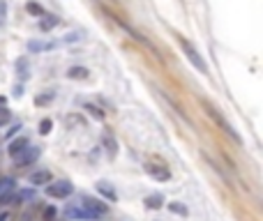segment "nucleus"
Instances as JSON below:
<instances>
[{
  "mask_svg": "<svg viewBox=\"0 0 263 221\" xmlns=\"http://www.w3.org/2000/svg\"><path fill=\"white\" fill-rule=\"evenodd\" d=\"M72 194H74V185L70 180H58V182L46 185V196H51V198H70Z\"/></svg>",
  "mask_w": 263,
  "mask_h": 221,
  "instance_id": "nucleus-3",
  "label": "nucleus"
},
{
  "mask_svg": "<svg viewBox=\"0 0 263 221\" xmlns=\"http://www.w3.org/2000/svg\"><path fill=\"white\" fill-rule=\"evenodd\" d=\"M58 42H49V39H30L28 42V51L30 53H44V51H53Z\"/></svg>",
  "mask_w": 263,
  "mask_h": 221,
  "instance_id": "nucleus-10",
  "label": "nucleus"
},
{
  "mask_svg": "<svg viewBox=\"0 0 263 221\" xmlns=\"http://www.w3.org/2000/svg\"><path fill=\"white\" fill-rule=\"evenodd\" d=\"M79 201H81V205L86 207L88 212L95 214L97 219H102V217H106V214L111 212V210H109V205H106L104 201H99V198H93V196H86V194H83Z\"/></svg>",
  "mask_w": 263,
  "mask_h": 221,
  "instance_id": "nucleus-4",
  "label": "nucleus"
},
{
  "mask_svg": "<svg viewBox=\"0 0 263 221\" xmlns=\"http://www.w3.org/2000/svg\"><path fill=\"white\" fill-rule=\"evenodd\" d=\"M65 217H67V219H72V221H99L93 212H88V210L81 203L67 205V207H65Z\"/></svg>",
  "mask_w": 263,
  "mask_h": 221,
  "instance_id": "nucleus-5",
  "label": "nucleus"
},
{
  "mask_svg": "<svg viewBox=\"0 0 263 221\" xmlns=\"http://www.w3.org/2000/svg\"><path fill=\"white\" fill-rule=\"evenodd\" d=\"M56 221H58V219H56Z\"/></svg>",
  "mask_w": 263,
  "mask_h": 221,
  "instance_id": "nucleus-32",
  "label": "nucleus"
},
{
  "mask_svg": "<svg viewBox=\"0 0 263 221\" xmlns=\"http://www.w3.org/2000/svg\"><path fill=\"white\" fill-rule=\"evenodd\" d=\"M58 23H60V18L56 17V14H46V12H44L42 17H39V30H42V33H51Z\"/></svg>",
  "mask_w": 263,
  "mask_h": 221,
  "instance_id": "nucleus-12",
  "label": "nucleus"
},
{
  "mask_svg": "<svg viewBox=\"0 0 263 221\" xmlns=\"http://www.w3.org/2000/svg\"><path fill=\"white\" fill-rule=\"evenodd\" d=\"M102 145L106 148V152H109L111 157L118 152V143H115V138L111 136V134H104V136H102Z\"/></svg>",
  "mask_w": 263,
  "mask_h": 221,
  "instance_id": "nucleus-18",
  "label": "nucleus"
},
{
  "mask_svg": "<svg viewBox=\"0 0 263 221\" xmlns=\"http://www.w3.org/2000/svg\"><path fill=\"white\" fill-rule=\"evenodd\" d=\"M26 9H28V14H33V17H42L44 14V7L42 5H37V2H28Z\"/></svg>",
  "mask_w": 263,
  "mask_h": 221,
  "instance_id": "nucleus-22",
  "label": "nucleus"
},
{
  "mask_svg": "<svg viewBox=\"0 0 263 221\" xmlns=\"http://www.w3.org/2000/svg\"><path fill=\"white\" fill-rule=\"evenodd\" d=\"M19 221H33V212H30V210H26V212L19 217Z\"/></svg>",
  "mask_w": 263,
  "mask_h": 221,
  "instance_id": "nucleus-28",
  "label": "nucleus"
},
{
  "mask_svg": "<svg viewBox=\"0 0 263 221\" xmlns=\"http://www.w3.org/2000/svg\"><path fill=\"white\" fill-rule=\"evenodd\" d=\"M21 129H23V127H21V124H12V127H9V129H7V134H5V136H7V138H12V136H17V134L19 132H21Z\"/></svg>",
  "mask_w": 263,
  "mask_h": 221,
  "instance_id": "nucleus-26",
  "label": "nucleus"
},
{
  "mask_svg": "<svg viewBox=\"0 0 263 221\" xmlns=\"http://www.w3.org/2000/svg\"><path fill=\"white\" fill-rule=\"evenodd\" d=\"M28 201H35V189H21V191H14L12 203L9 205H21V203H28Z\"/></svg>",
  "mask_w": 263,
  "mask_h": 221,
  "instance_id": "nucleus-14",
  "label": "nucleus"
},
{
  "mask_svg": "<svg viewBox=\"0 0 263 221\" xmlns=\"http://www.w3.org/2000/svg\"><path fill=\"white\" fill-rule=\"evenodd\" d=\"M17 76H19V81L30 79V62H28L26 58H19L17 60Z\"/></svg>",
  "mask_w": 263,
  "mask_h": 221,
  "instance_id": "nucleus-16",
  "label": "nucleus"
},
{
  "mask_svg": "<svg viewBox=\"0 0 263 221\" xmlns=\"http://www.w3.org/2000/svg\"><path fill=\"white\" fill-rule=\"evenodd\" d=\"M37 157H39V148H35V145H28L26 150L21 152L14 161H17V166L23 168V166H33V164L37 161Z\"/></svg>",
  "mask_w": 263,
  "mask_h": 221,
  "instance_id": "nucleus-9",
  "label": "nucleus"
},
{
  "mask_svg": "<svg viewBox=\"0 0 263 221\" xmlns=\"http://www.w3.org/2000/svg\"><path fill=\"white\" fill-rule=\"evenodd\" d=\"M81 39H83V33H81V30H72V33H67V35L60 39V44H76Z\"/></svg>",
  "mask_w": 263,
  "mask_h": 221,
  "instance_id": "nucleus-19",
  "label": "nucleus"
},
{
  "mask_svg": "<svg viewBox=\"0 0 263 221\" xmlns=\"http://www.w3.org/2000/svg\"><path fill=\"white\" fill-rule=\"evenodd\" d=\"M21 95H23V85L17 83V85H14V97H21Z\"/></svg>",
  "mask_w": 263,
  "mask_h": 221,
  "instance_id": "nucleus-29",
  "label": "nucleus"
},
{
  "mask_svg": "<svg viewBox=\"0 0 263 221\" xmlns=\"http://www.w3.org/2000/svg\"><path fill=\"white\" fill-rule=\"evenodd\" d=\"M51 127H53V120H49V118H44V120H39V134H46L51 132Z\"/></svg>",
  "mask_w": 263,
  "mask_h": 221,
  "instance_id": "nucleus-24",
  "label": "nucleus"
},
{
  "mask_svg": "<svg viewBox=\"0 0 263 221\" xmlns=\"http://www.w3.org/2000/svg\"><path fill=\"white\" fill-rule=\"evenodd\" d=\"M88 76H90V69H88V67H79V65H74V67L67 69V79H72V81H86Z\"/></svg>",
  "mask_w": 263,
  "mask_h": 221,
  "instance_id": "nucleus-15",
  "label": "nucleus"
},
{
  "mask_svg": "<svg viewBox=\"0 0 263 221\" xmlns=\"http://www.w3.org/2000/svg\"><path fill=\"white\" fill-rule=\"evenodd\" d=\"M51 180H53L51 170H46V168H39V170H35L33 175L28 177V182L33 185V189H37V187H42V185H49Z\"/></svg>",
  "mask_w": 263,
  "mask_h": 221,
  "instance_id": "nucleus-11",
  "label": "nucleus"
},
{
  "mask_svg": "<svg viewBox=\"0 0 263 221\" xmlns=\"http://www.w3.org/2000/svg\"><path fill=\"white\" fill-rule=\"evenodd\" d=\"M5 106H7V99H5L2 95H0V108H5Z\"/></svg>",
  "mask_w": 263,
  "mask_h": 221,
  "instance_id": "nucleus-31",
  "label": "nucleus"
},
{
  "mask_svg": "<svg viewBox=\"0 0 263 221\" xmlns=\"http://www.w3.org/2000/svg\"><path fill=\"white\" fill-rule=\"evenodd\" d=\"M51 99H53V92H46V95H37V97H35V104H37V106H46V104H49Z\"/></svg>",
  "mask_w": 263,
  "mask_h": 221,
  "instance_id": "nucleus-23",
  "label": "nucleus"
},
{
  "mask_svg": "<svg viewBox=\"0 0 263 221\" xmlns=\"http://www.w3.org/2000/svg\"><path fill=\"white\" fill-rule=\"evenodd\" d=\"M0 221H9V212L5 210V212H0Z\"/></svg>",
  "mask_w": 263,
  "mask_h": 221,
  "instance_id": "nucleus-30",
  "label": "nucleus"
},
{
  "mask_svg": "<svg viewBox=\"0 0 263 221\" xmlns=\"http://www.w3.org/2000/svg\"><path fill=\"white\" fill-rule=\"evenodd\" d=\"M56 214H58V210H56L53 205H49V207H44L42 221H56Z\"/></svg>",
  "mask_w": 263,
  "mask_h": 221,
  "instance_id": "nucleus-21",
  "label": "nucleus"
},
{
  "mask_svg": "<svg viewBox=\"0 0 263 221\" xmlns=\"http://www.w3.org/2000/svg\"><path fill=\"white\" fill-rule=\"evenodd\" d=\"M28 145H30V138H28L26 134H21V136H17V138H12L9 141V145H7V154L12 157V159H17L21 152L26 150Z\"/></svg>",
  "mask_w": 263,
  "mask_h": 221,
  "instance_id": "nucleus-8",
  "label": "nucleus"
},
{
  "mask_svg": "<svg viewBox=\"0 0 263 221\" xmlns=\"http://www.w3.org/2000/svg\"><path fill=\"white\" fill-rule=\"evenodd\" d=\"M14 191H17V180L14 177H0V205L12 203Z\"/></svg>",
  "mask_w": 263,
  "mask_h": 221,
  "instance_id": "nucleus-6",
  "label": "nucleus"
},
{
  "mask_svg": "<svg viewBox=\"0 0 263 221\" xmlns=\"http://www.w3.org/2000/svg\"><path fill=\"white\" fill-rule=\"evenodd\" d=\"M146 173H148L150 177L159 180V182H169V180H171V170H169L167 166H162V164H155V161H148V164H146Z\"/></svg>",
  "mask_w": 263,
  "mask_h": 221,
  "instance_id": "nucleus-7",
  "label": "nucleus"
},
{
  "mask_svg": "<svg viewBox=\"0 0 263 221\" xmlns=\"http://www.w3.org/2000/svg\"><path fill=\"white\" fill-rule=\"evenodd\" d=\"M5 17H7V2H5V0H0V26L5 23Z\"/></svg>",
  "mask_w": 263,
  "mask_h": 221,
  "instance_id": "nucleus-27",
  "label": "nucleus"
},
{
  "mask_svg": "<svg viewBox=\"0 0 263 221\" xmlns=\"http://www.w3.org/2000/svg\"><path fill=\"white\" fill-rule=\"evenodd\" d=\"M178 44H180V49H183V53L187 55V60L192 62L196 69L201 71V74H208V65H206V60H203L201 53H199V51H196V49H194V46L189 44L185 37H178Z\"/></svg>",
  "mask_w": 263,
  "mask_h": 221,
  "instance_id": "nucleus-2",
  "label": "nucleus"
},
{
  "mask_svg": "<svg viewBox=\"0 0 263 221\" xmlns=\"http://www.w3.org/2000/svg\"><path fill=\"white\" fill-rule=\"evenodd\" d=\"M169 210H171V212H175V214H187V207H185L183 203H169Z\"/></svg>",
  "mask_w": 263,
  "mask_h": 221,
  "instance_id": "nucleus-25",
  "label": "nucleus"
},
{
  "mask_svg": "<svg viewBox=\"0 0 263 221\" xmlns=\"http://www.w3.org/2000/svg\"><path fill=\"white\" fill-rule=\"evenodd\" d=\"M143 203H146V207H148V210H159V207L164 205V196L159 194V191H155V194L146 196V201H143Z\"/></svg>",
  "mask_w": 263,
  "mask_h": 221,
  "instance_id": "nucleus-17",
  "label": "nucleus"
},
{
  "mask_svg": "<svg viewBox=\"0 0 263 221\" xmlns=\"http://www.w3.org/2000/svg\"><path fill=\"white\" fill-rule=\"evenodd\" d=\"M83 108H86V111H88L90 115H93V118H97V120H104V111H102L99 106H95V104L86 102V104H83Z\"/></svg>",
  "mask_w": 263,
  "mask_h": 221,
  "instance_id": "nucleus-20",
  "label": "nucleus"
},
{
  "mask_svg": "<svg viewBox=\"0 0 263 221\" xmlns=\"http://www.w3.org/2000/svg\"><path fill=\"white\" fill-rule=\"evenodd\" d=\"M95 187H97V191L104 196L106 201H118V191H115L113 187H111V182H106V180H99Z\"/></svg>",
  "mask_w": 263,
  "mask_h": 221,
  "instance_id": "nucleus-13",
  "label": "nucleus"
},
{
  "mask_svg": "<svg viewBox=\"0 0 263 221\" xmlns=\"http://www.w3.org/2000/svg\"><path fill=\"white\" fill-rule=\"evenodd\" d=\"M201 106L206 108V113H208V118H210L212 122L217 124L219 129H222V132L224 134H228V136H231V141L233 143H238V145H240V143H243V138H240V134L236 132V129H233V127H231V122H228L226 118H224V115L219 113L217 108L212 106V104H208V102H201Z\"/></svg>",
  "mask_w": 263,
  "mask_h": 221,
  "instance_id": "nucleus-1",
  "label": "nucleus"
}]
</instances>
